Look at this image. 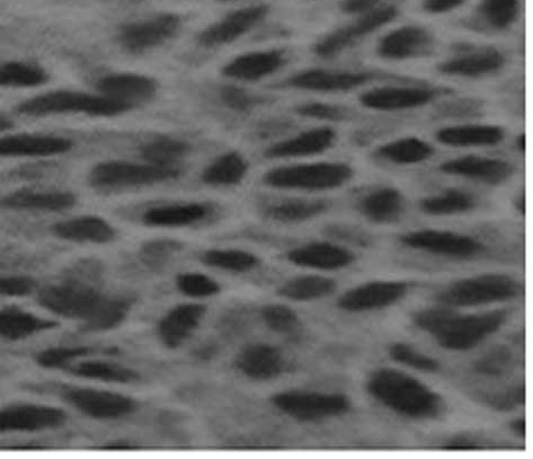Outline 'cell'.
<instances>
[{
	"label": "cell",
	"instance_id": "obj_25",
	"mask_svg": "<svg viewBox=\"0 0 533 459\" xmlns=\"http://www.w3.org/2000/svg\"><path fill=\"white\" fill-rule=\"evenodd\" d=\"M336 141V132L331 128H316L275 144L265 152V156L275 160L302 158L327 152Z\"/></svg>",
	"mask_w": 533,
	"mask_h": 459
},
{
	"label": "cell",
	"instance_id": "obj_10",
	"mask_svg": "<svg viewBox=\"0 0 533 459\" xmlns=\"http://www.w3.org/2000/svg\"><path fill=\"white\" fill-rule=\"evenodd\" d=\"M182 28L179 15L165 13L122 26L118 39L130 54H144L175 37Z\"/></svg>",
	"mask_w": 533,
	"mask_h": 459
},
{
	"label": "cell",
	"instance_id": "obj_24",
	"mask_svg": "<svg viewBox=\"0 0 533 459\" xmlns=\"http://www.w3.org/2000/svg\"><path fill=\"white\" fill-rule=\"evenodd\" d=\"M101 94L130 104L135 108L140 103L154 99L158 86L154 79L138 74H112L100 79L97 84Z\"/></svg>",
	"mask_w": 533,
	"mask_h": 459
},
{
	"label": "cell",
	"instance_id": "obj_56",
	"mask_svg": "<svg viewBox=\"0 0 533 459\" xmlns=\"http://www.w3.org/2000/svg\"><path fill=\"white\" fill-rule=\"evenodd\" d=\"M379 0H344L342 8L345 13L361 15L377 7Z\"/></svg>",
	"mask_w": 533,
	"mask_h": 459
},
{
	"label": "cell",
	"instance_id": "obj_36",
	"mask_svg": "<svg viewBox=\"0 0 533 459\" xmlns=\"http://www.w3.org/2000/svg\"><path fill=\"white\" fill-rule=\"evenodd\" d=\"M248 170L247 162L238 153H226L213 161L202 173V181L213 187H232L241 183Z\"/></svg>",
	"mask_w": 533,
	"mask_h": 459
},
{
	"label": "cell",
	"instance_id": "obj_39",
	"mask_svg": "<svg viewBox=\"0 0 533 459\" xmlns=\"http://www.w3.org/2000/svg\"><path fill=\"white\" fill-rule=\"evenodd\" d=\"M475 206L476 200L472 194L456 189L444 191L421 202L425 214L439 217L465 214Z\"/></svg>",
	"mask_w": 533,
	"mask_h": 459
},
{
	"label": "cell",
	"instance_id": "obj_23",
	"mask_svg": "<svg viewBox=\"0 0 533 459\" xmlns=\"http://www.w3.org/2000/svg\"><path fill=\"white\" fill-rule=\"evenodd\" d=\"M236 366L239 372L254 381H270L282 374L286 361L278 348L256 343L239 352Z\"/></svg>",
	"mask_w": 533,
	"mask_h": 459
},
{
	"label": "cell",
	"instance_id": "obj_7",
	"mask_svg": "<svg viewBox=\"0 0 533 459\" xmlns=\"http://www.w3.org/2000/svg\"><path fill=\"white\" fill-rule=\"evenodd\" d=\"M272 402L288 417L300 422H317L340 417L351 403L342 394L292 390L273 396Z\"/></svg>",
	"mask_w": 533,
	"mask_h": 459
},
{
	"label": "cell",
	"instance_id": "obj_47",
	"mask_svg": "<svg viewBox=\"0 0 533 459\" xmlns=\"http://www.w3.org/2000/svg\"><path fill=\"white\" fill-rule=\"evenodd\" d=\"M262 319L270 330L280 334L296 332L300 325L296 312L280 304L265 306L262 310Z\"/></svg>",
	"mask_w": 533,
	"mask_h": 459
},
{
	"label": "cell",
	"instance_id": "obj_52",
	"mask_svg": "<svg viewBox=\"0 0 533 459\" xmlns=\"http://www.w3.org/2000/svg\"><path fill=\"white\" fill-rule=\"evenodd\" d=\"M35 281L24 276H0V296L24 297L32 294Z\"/></svg>",
	"mask_w": 533,
	"mask_h": 459
},
{
	"label": "cell",
	"instance_id": "obj_43",
	"mask_svg": "<svg viewBox=\"0 0 533 459\" xmlns=\"http://www.w3.org/2000/svg\"><path fill=\"white\" fill-rule=\"evenodd\" d=\"M46 70L33 64L11 61L0 66V86L12 88L37 87L46 84Z\"/></svg>",
	"mask_w": 533,
	"mask_h": 459
},
{
	"label": "cell",
	"instance_id": "obj_22",
	"mask_svg": "<svg viewBox=\"0 0 533 459\" xmlns=\"http://www.w3.org/2000/svg\"><path fill=\"white\" fill-rule=\"evenodd\" d=\"M73 148L67 138L21 134L0 138V157H48L66 154Z\"/></svg>",
	"mask_w": 533,
	"mask_h": 459
},
{
	"label": "cell",
	"instance_id": "obj_34",
	"mask_svg": "<svg viewBox=\"0 0 533 459\" xmlns=\"http://www.w3.org/2000/svg\"><path fill=\"white\" fill-rule=\"evenodd\" d=\"M433 147L417 137H404L381 146L378 156L395 165H414L429 161Z\"/></svg>",
	"mask_w": 533,
	"mask_h": 459
},
{
	"label": "cell",
	"instance_id": "obj_14",
	"mask_svg": "<svg viewBox=\"0 0 533 459\" xmlns=\"http://www.w3.org/2000/svg\"><path fill=\"white\" fill-rule=\"evenodd\" d=\"M66 412L55 406L14 404L0 410V432H42L65 425Z\"/></svg>",
	"mask_w": 533,
	"mask_h": 459
},
{
	"label": "cell",
	"instance_id": "obj_9",
	"mask_svg": "<svg viewBox=\"0 0 533 459\" xmlns=\"http://www.w3.org/2000/svg\"><path fill=\"white\" fill-rule=\"evenodd\" d=\"M397 10L394 6H377L361 14L357 21L343 26L319 41L315 46V54L328 59L340 55L355 42L376 32L383 26L395 20Z\"/></svg>",
	"mask_w": 533,
	"mask_h": 459
},
{
	"label": "cell",
	"instance_id": "obj_44",
	"mask_svg": "<svg viewBox=\"0 0 533 459\" xmlns=\"http://www.w3.org/2000/svg\"><path fill=\"white\" fill-rule=\"evenodd\" d=\"M520 0H483L481 14L485 22L495 30H506L518 20Z\"/></svg>",
	"mask_w": 533,
	"mask_h": 459
},
{
	"label": "cell",
	"instance_id": "obj_58",
	"mask_svg": "<svg viewBox=\"0 0 533 459\" xmlns=\"http://www.w3.org/2000/svg\"><path fill=\"white\" fill-rule=\"evenodd\" d=\"M137 448L138 447L127 443V441H115V443H111L102 447V449L106 450H133Z\"/></svg>",
	"mask_w": 533,
	"mask_h": 459
},
{
	"label": "cell",
	"instance_id": "obj_41",
	"mask_svg": "<svg viewBox=\"0 0 533 459\" xmlns=\"http://www.w3.org/2000/svg\"><path fill=\"white\" fill-rule=\"evenodd\" d=\"M208 267L228 272L244 273L259 266L260 260L251 252L234 249H215L202 255Z\"/></svg>",
	"mask_w": 533,
	"mask_h": 459
},
{
	"label": "cell",
	"instance_id": "obj_61",
	"mask_svg": "<svg viewBox=\"0 0 533 459\" xmlns=\"http://www.w3.org/2000/svg\"><path fill=\"white\" fill-rule=\"evenodd\" d=\"M518 144V147L520 148L521 152H523V150L526 149V146H524L526 145V138H524V136H521Z\"/></svg>",
	"mask_w": 533,
	"mask_h": 459
},
{
	"label": "cell",
	"instance_id": "obj_62",
	"mask_svg": "<svg viewBox=\"0 0 533 459\" xmlns=\"http://www.w3.org/2000/svg\"><path fill=\"white\" fill-rule=\"evenodd\" d=\"M129 2H144V0H129Z\"/></svg>",
	"mask_w": 533,
	"mask_h": 459
},
{
	"label": "cell",
	"instance_id": "obj_16",
	"mask_svg": "<svg viewBox=\"0 0 533 459\" xmlns=\"http://www.w3.org/2000/svg\"><path fill=\"white\" fill-rule=\"evenodd\" d=\"M437 95V91L428 87L385 86L362 94L360 100L369 109L394 112L422 108Z\"/></svg>",
	"mask_w": 533,
	"mask_h": 459
},
{
	"label": "cell",
	"instance_id": "obj_59",
	"mask_svg": "<svg viewBox=\"0 0 533 459\" xmlns=\"http://www.w3.org/2000/svg\"><path fill=\"white\" fill-rule=\"evenodd\" d=\"M512 429L520 437L526 436V421L519 419L513 422Z\"/></svg>",
	"mask_w": 533,
	"mask_h": 459
},
{
	"label": "cell",
	"instance_id": "obj_3",
	"mask_svg": "<svg viewBox=\"0 0 533 459\" xmlns=\"http://www.w3.org/2000/svg\"><path fill=\"white\" fill-rule=\"evenodd\" d=\"M133 109L130 104L106 95L76 91H55L32 97L17 108L24 116L41 118L60 114H86L90 117H117Z\"/></svg>",
	"mask_w": 533,
	"mask_h": 459
},
{
	"label": "cell",
	"instance_id": "obj_50",
	"mask_svg": "<svg viewBox=\"0 0 533 459\" xmlns=\"http://www.w3.org/2000/svg\"><path fill=\"white\" fill-rule=\"evenodd\" d=\"M220 100L227 108L236 111L251 110L264 102L263 97L254 95L236 86L222 88L220 91Z\"/></svg>",
	"mask_w": 533,
	"mask_h": 459
},
{
	"label": "cell",
	"instance_id": "obj_26",
	"mask_svg": "<svg viewBox=\"0 0 533 459\" xmlns=\"http://www.w3.org/2000/svg\"><path fill=\"white\" fill-rule=\"evenodd\" d=\"M505 65L502 52L493 48H482L464 52L444 61L441 73L465 78L485 77L499 72Z\"/></svg>",
	"mask_w": 533,
	"mask_h": 459
},
{
	"label": "cell",
	"instance_id": "obj_53",
	"mask_svg": "<svg viewBox=\"0 0 533 459\" xmlns=\"http://www.w3.org/2000/svg\"><path fill=\"white\" fill-rule=\"evenodd\" d=\"M526 397V391L523 386L514 387L508 392L501 393L493 397L490 401L492 408L500 411H509L522 405Z\"/></svg>",
	"mask_w": 533,
	"mask_h": 459
},
{
	"label": "cell",
	"instance_id": "obj_46",
	"mask_svg": "<svg viewBox=\"0 0 533 459\" xmlns=\"http://www.w3.org/2000/svg\"><path fill=\"white\" fill-rule=\"evenodd\" d=\"M390 356L406 367L420 370L423 373L438 372L440 365L437 360L431 358L425 353L414 349L410 344L395 343L390 347Z\"/></svg>",
	"mask_w": 533,
	"mask_h": 459
},
{
	"label": "cell",
	"instance_id": "obj_27",
	"mask_svg": "<svg viewBox=\"0 0 533 459\" xmlns=\"http://www.w3.org/2000/svg\"><path fill=\"white\" fill-rule=\"evenodd\" d=\"M287 64L283 50L251 52L230 61L224 68V75L238 81L254 82L269 77Z\"/></svg>",
	"mask_w": 533,
	"mask_h": 459
},
{
	"label": "cell",
	"instance_id": "obj_60",
	"mask_svg": "<svg viewBox=\"0 0 533 459\" xmlns=\"http://www.w3.org/2000/svg\"><path fill=\"white\" fill-rule=\"evenodd\" d=\"M12 126L13 122L11 121V119L5 116L3 112H0V132L11 129Z\"/></svg>",
	"mask_w": 533,
	"mask_h": 459
},
{
	"label": "cell",
	"instance_id": "obj_13",
	"mask_svg": "<svg viewBox=\"0 0 533 459\" xmlns=\"http://www.w3.org/2000/svg\"><path fill=\"white\" fill-rule=\"evenodd\" d=\"M408 293V285L403 281L379 280L367 282L346 291L339 300L341 310L350 313H363L383 310L393 306Z\"/></svg>",
	"mask_w": 533,
	"mask_h": 459
},
{
	"label": "cell",
	"instance_id": "obj_2",
	"mask_svg": "<svg viewBox=\"0 0 533 459\" xmlns=\"http://www.w3.org/2000/svg\"><path fill=\"white\" fill-rule=\"evenodd\" d=\"M375 399L401 416L416 420L433 419L442 411L441 396L417 379L395 369H379L368 381Z\"/></svg>",
	"mask_w": 533,
	"mask_h": 459
},
{
	"label": "cell",
	"instance_id": "obj_28",
	"mask_svg": "<svg viewBox=\"0 0 533 459\" xmlns=\"http://www.w3.org/2000/svg\"><path fill=\"white\" fill-rule=\"evenodd\" d=\"M73 193L64 191L20 190L0 199V207L12 210H33L58 213L76 205Z\"/></svg>",
	"mask_w": 533,
	"mask_h": 459
},
{
	"label": "cell",
	"instance_id": "obj_15",
	"mask_svg": "<svg viewBox=\"0 0 533 459\" xmlns=\"http://www.w3.org/2000/svg\"><path fill=\"white\" fill-rule=\"evenodd\" d=\"M269 12V6L256 5L230 13L202 31L198 38L199 43L207 48L232 43L260 24Z\"/></svg>",
	"mask_w": 533,
	"mask_h": 459
},
{
	"label": "cell",
	"instance_id": "obj_21",
	"mask_svg": "<svg viewBox=\"0 0 533 459\" xmlns=\"http://www.w3.org/2000/svg\"><path fill=\"white\" fill-rule=\"evenodd\" d=\"M288 259L298 267L323 271L344 269L355 260L352 252L345 247L325 242L297 247L289 252Z\"/></svg>",
	"mask_w": 533,
	"mask_h": 459
},
{
	"label": "cell",
	"instance_id": "obj_17",
	"mask_svg": "<svg viewBox=\"0 0 533 459\" xmlns=\"http://www.w3.org/2000/svg\"><path fill=\"white\" fill-rule=\"evenodd\" d=\"M372 78L373 75L369 73L310 69L289 78L287 86L321 93L348 92L366 85Z\"/></svg>",
	"mask_w": 533,
	"mask_h": 459
},
{
	"label": "cell",
	"instance_id": "obj_45",
	"mask_svg": "<svg viewBox=\"0 0 533 459\" xmlns=\"http://www.w3.org/2000/svg\"><path fill=\"white\" fill-rule=\"evenodd\" d=\"M176 286L183 295L191 298H208L220 293L218 282L200 272L182 273L176 278Z\"/></svg>",
	"mask_w": 533,
	"mask_h": 459
},
{
	"label": "cell",
	"instance_id": "obj_4",
	"mask_svg": "<svg viewBox=\"0 0 533 459\" xmlns=\"http://www.w3.org/2000/svg\"><path fill=\"white\" fill-rule=\"evenodd\" d=\"M517 279L500 273H490L453 282L438 295L446 307H475L505 302L521 294Z\"/></svg>",
	"mask_w": 533,
	"mask_h": 459
},
{
	"label": "cell",
	"instance_id": "obj_49",
	"mask_svg": "<svg viewBox=\"0 0 533 459\" xmlns=\"http://www.w3.org/2000/svg\"><path fill=\"white\" fill-rule=\"evenodd\" d=\"M182 245L171 240H158L149 242L141 250V259L149 268L159 269L165 266L177 252H180Z\"/></svg>",
	"mask_w": 533,
	"mask_h": 459
},
{
	"label": "cell",
	"instance_id": "obj_5",
	"mask_svg": "<svg viewBox=\"0 0 533 459\" xmlns=\"http://www.w3.org/2000/svg\"><path fill=\"white\" fill-rule=\"evenodd\" d=\"M353 171L344 163H313L278 167L264 176L271 188L301 191H324L348 183Z\"/></svg>",
	"mask_w": 533,
	"mask_h": 459
},
{
	"label": "cell",
	"instance_id": "obj_40",
	"mask_svg": "<svg viewBox=\"0 0 533 459\" xmlns=\"http://www.w3.org/2000/svg\"><path fill=\"white\" fill-rule=\"evenodd\" d=\"M130 308L127 299L104 297L90 319L84 322V328L90 332L113 330L127 319Z\"/></svg>",
	"mask_w": 533,
	"mask_h": 459
},
{
	"label": "cell",
	"instance_id": "obj_29",
	"mask_svg": "<svg viewBox=\"0 0 533 459\" xmlns=\"http://www.w3.org/2000/svg\"><path fill=\"white\" fill-rule=\"evenodd\" d=\"M53 234L61 240L74 243L106 244L114 240L115 229L105 219L82 216L53 226Z\"/></svg>",
	"mask_w": 533,
	"mask_h": 459
},
{
	"label": "cell",
	"instance_id": "obj_30",
	"mask_svg": "<svg viewBox=\"0 0 533 459\" xmlns=\"http://www.w3.org/2000/svg\"><path fill=\"white\" fill-rule=\"evenodd\" d=\"M212 213L208 203L190 202L151 208L142 220L151 227L176 228L192 226L207 219Z\"/></svg>",
	"mask_w": 533,
	"mask_h": 459
},
{
	"label": "cell",
	"instance_id": "obj_33",
	"mask_svg": "<svg viewBox=\"0 0 533 459\" xmlns=\"http://www.w3.org/2000/svg\"><path fill=\"white\" fill-rule=\"evenodd\" d=\"M359 208L373 223L392 224L404 213L405 199L397 189L380 188L364 197Z\"/></svg>",
	"mask_w": 533,
	"mask_h": 459
},
{
	"label": "cell",
	"instance_id": "obj_18",
	"mask_svg": "<svg viewBox=\"0 0 533 459\" xmlns=\"http://www.w3.org/2000/svg\"><path fill=\"white\" fill-rule=\"evenodd\" d=\"M442 172L487 184H500L509 180L513 166L499 158L464 156L441 165Z\"/></svg>",
	"mask_w": 533,
	"mask_h": 459
},
{
	"label": "cell",
	"instance_id": "obj_31",
	"mask_svg": "<svg viewBox=\"0 0 533 459\" xmlns=\"http://www.w3.org/2000/svg\"><path fill=\"white\" fill-rule=\"evenodd\" d=\"M504 130L493 125H461L442 128L437 138L441 144L455 148L491 147L502 143Z\"/></svg>",
	"mask_w": 533,
	"mask_h": 459
},
{
	"label": "cell",
	"instance_id": "obj_42",
	"mask_svg": "<svg viewBox=\"0 0 533 459\" xmlns=\"http://www.w3.org/2000/svg\"><path fill=\"white\" fill-rule=\"evenodd\" d=\"M189 150V145L179 139L159 137L142 147L141 155L150 164L175 166L188 155Z\"/></svg>",
	"mask_w": 533,
	"mask_h": 459
},
{
	"label": "cell",
	"instance_id": "obj_48",
	"mask_svg": "<svg viewBox=\"0 0 533 459\" xmlns=\"http://www.w3.org/2000/svg\"><path fill=\"white\" fill-rule=\"evenodd\" d=\"M90 349L83 347H57L41 351L37 356V363L44 368H64L82 358Z\"/></svg>",
	"mask_w": 533,
	"mask_h": 459
},
{
	"label": "cell",
	"instance_id": "obj_1",
	"mask_svg": "<svg viewBox=\"0 0 533 459\" xmlns=\"http://www.w3.org/2000/svg\"><path fill=\"white\" fill-rule=\"evenodd\" d=\"M508 317L504 311L459 315L449 307L431 308L417 313V328L432 335L441 347L452 351L474 349L499 331Z\"/></svg>",
	"mask_w": 533,
	"mask_h": 459
},
{
	"label": "cell",
	"instance_id": "obj_12",
	"mask_svg": "<svg viewBox=\"0 0 533 459\" xmlns=\"http://www.w3.org/2000/svg\"><path fill=\"white\" fill-rule=\"evenodd\" d=\"M65 397L78 411L96 420L121 419L138 408L137 402L130 396L95 388H74Z\"/></svg>",
	"mask_w": 533,
	"mask_h": 459
},
{
	"label": "cell",
	"instance_id": "obj_54",
	"mask_svg": "<svg viewBox=\"0 0 533 459\" xmlns=\"http://www.w3.org/2000/svg\"><path fill=\"white\" fill-rule=\"evenodd\" d=\"M511 358L506 350H496L478 364L479 372L485 374H500L508 368Z\"/></svg>",
	"mask_w": 533,
	"mask_h": 459
},
{
	"label": "cell",
	"instance_id": "obj_51",
	"mask_svg": "<svg viewBox=\"0 0 533 459\" xmlns=\"http://www.w3.org/2000/svg\"><path fill=\"white\" fill-rule=\"evenodd\" d=\"M300 116L326 120L341 121L346 117V111L337 105L327 103H307L298 108Z\"/></svg>",
	"mask_w": 533,
	"mask_h": 459
},
{
	"label": "cell",
	"instance_id": "obj_37",
	"mask_svg": "<svg viewBox=\"0 0 533 459\" xmlns=\"http://www.w3.org/2000/svg\"><path fill=\"white\" fill-rule=\"evenodd\" d=\"M78 377L93 379L103 383L130 384L138 381L135 370L103 360H87L70 368Z\"/></svg>",
	"mask_w": 533,
	"mask_h": 459
},
{
	"label": "cell",
	"instance_id": "obj_11",
	"mask_svg": "<svg viewBox=\"0 0 533 459\" xmlns=\"http://www.w3.org/2000/svg\"><path fill=\"white\" fill-rule=\"evenodd\" d=\"M402 242L411 249L448 258L469 259L483 251V244L472 236L438 229L405 234Z\"/></svg>",
	"mask_w": 533,
	"mask_h": 459
},
{
	"label": "cell",
	"instance_id": "obj_6",
	"mask_svg": "<svg viewBox=\"0 0 533 459\" xmlns=\"http://www.w3.org/2000/svg\"><path fill=\"white\" fill-rule=\"evenodd\" d=\"M180 173L176 166L113 161L96 165L90 181L96 189L122 190L172 181L179 178Z\"/></svg>",
	"mask_w": 533,
	"mask_h": 459
},
{
	"label": "cell",
	"instance_id": "obj_8",
	"mask_svg": "<svg viewBox=\"0 0 533 459\" xmlns=\"http://www.w3.org/2000/svg\"><path fill=\"white\" fill-rule=\"evenodd\" d=\"M103 298L99 291L90 286L67 282L43 289L39 303L53 314L84 323L90 319Z\"/></svg>",
	"mask_w": 533,
	"mask_h": 459
},
{
	"label": "cell",
	"instance_id": "obj_19",
	"mask_svg": "<svg viewBox=\"0 0 533 459\" xmlns=\"http://www.w3.org/2000/svg\"><path fill=\"white\" fill-rule=\"evenodd\" d=\"M433 46L432 35L420 26H403L380 41L379 55L389 60H408L429 54Z\"/></svg>",
	"mask_w": 533,
	"mask_h": 459
},
{
	"label": "cell",
	"instance_id": "obj_32",
	"mask_svg": "<svg viewBox=\"0 0 533 459\" xmlns=\"http://www.w3.org/2000/svg\"><path fill=\"white\" fill-rule=\"evenodd\" d=\"M58 323L35 314L8 307L0 310V339L19 341L57 328Z\"/></svg>",
	"mask_w": 533,
	"mask_h": 459
},
{
	"label": "cell",
	"instance_id": "obj_55",
	"mask_svg": "<svg viewBox=\"0 0 533 459\" xmlns=\"http://www.w3.org/2000/svg\"><path fill=\"white\" fill-rule=\"evenodd\" d=\"M466 0H425L424 8L431 14H444L456 10Z\"/></svg>",
	"mask_w": 533,
	"mask_h": 459
},
{
	"label": "cell",
	"instance_id": "obj_38",
	"mask_svg": "<svg viewBox=\"0 0 533 459\" xmlns=\"http://www.w3.org/2000/svg\"><path fill=\"white\" fill-rule=\"evenodd\" d=\"M336 284L333 279L323 276H300L286 282L279 294L295 302H312L334 293Z\"/></svg>",
	"mask_w": 533,
	"mask_h": 459
},
{
	"label": "cell",
	"instance_id": "obj_20",
	"mask_svg": "<svg viewBox=\"0 0 533 459\" xmlns=\"http://www.w3.org/2000/svg\"><path fill=\"white\" fill-rule=\"evenodd\" d=\"M206 315L201 304H182L172 308L158 323L159 339L167 348H180L197 331Z\"/></svg>",
	"mask_w": 533,
	"mask_h": 459
},
{
	"label": "cell",
	"instance_id": "obj_57",
	"mask_svg": "<svg viewBox=\"0 0 533 459\" xmlns=\"http://www.w3.org/2000/svg\"><path fill=\"white\" fill-rule=\"evenodd\" d=\"M443 448L448 450H477L481 447L468 439L457 438L449 441V443L444 445Z\"/></svg>",
	"mask_w": 533,
	"mask_h": 459
},
{
	"label": "cell",
	"instance_id": "obj_35",
	"mask_svg": "<svg viewBox=\"0 0 533 459\" xmlns=\"http://www.w3.org/2000/svg\"><path fill=\"white\" fill-rule=\"evenodd\" d=\"M328 203L323 200L289 199L265 209V216L279 223H302L325 213Z\"/></svg>",
	"mask_w": 533,
	"mask_h": 459
}]
</instances>
